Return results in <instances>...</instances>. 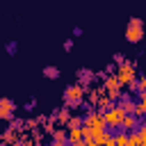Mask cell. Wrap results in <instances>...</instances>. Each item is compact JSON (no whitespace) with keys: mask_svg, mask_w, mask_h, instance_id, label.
I'll return each mask as SVG.
<instances>
[{"mask_svg":"<svg viewBox=\"0 0 146 146\" xmlns=\"http://www.w3.org/2000/svg\"><path fill=\"white\" fill-rule=\"evenodd\" d=\"M125 114H128V112L123 110V105H121V103H114L112 110H107V112L103 114V121H105V125H110V128H119Z\"/></svg>","mask_w":146,"mask_h":146,"instance_id":"obj_1","label":"cell"},{"mask_svg":"<svg viewBox=\"0 0 146 146\" xmlns=\"http://www.w3.org/2000/svg\"><path fill=\"white\" fill-rule=\"evenodd\" d=\"M0 146H5V144H0Z\"/></svg>","mask_w":146,"mask_h":146,"instance_id":"obj_18","label":"cell"},{"mask_svg":"<svg viewBox=\"0 0 146 146\" xmlns=\"http://www.w3.org/2000/svg\"><path fill=\"white\" fill-rule=\"evenodd\" d=\"M137 87H139V94H146V73L137 80Z\"/></svg>","mask_w":146,"mask_h":146,"instance_id":"obj_15","label":"cell"},{"mask_svg":"<svg viewBox=\"0 0 146 146\" xmlns=\"http://www.w3.org/2000/svg\"><path fill=\"white\" fill-rule=\"evenodd\" d=\"M52 146H68L64 130H55V132H52Z\"/></svg>","mask_w":146,"mask_h":146,"instance_id":"obj_9","label":"cell"},{"mask_svg":"<svg viewBox=\"0 0 146 146\" xmlns=\"http://www.w3.org/2000/svg\"><path fill=\"white\" fill-rule=\"evenodd\" d=\"M125 39H128V43H139L144 39V23H141V18H130V23L125 27Z\"/></svg>","mask_w":146,"mask_h":146,"instance_id":"obj_2","label":"cell"},{"mask_svg":"<svg viewBox=\"0 0 146 146\" xmlns=\"http://www.w3.org/2000/svg\"><path fill=\"white\" fill-rule=\"evenodd\" d=\"M82 96H84V87H82V84H71V87H66V91H64V100H66L68 107L80 105V103H82Z\"/></svg>","mask_w":146,"mask_h":146,"instance_id":"obj_3","label":"cell"},{"mask_svg":"<svg viewBox=\"0 0 146 146\" xmlns=\"http://www.w3.org/2000/svg\"><path fill=\"white\" fill-rule=\"evenodd\" d=\"M130 114H132V116H135V119L139 121V119H144V114H146V107H144L141 103H135V110H132Z\"/></svg>","mask_w":146,"mask_h":146,"instance_id":"obj_13","label":"cell"},{"mask_svg":"<svg viewBox=\"0 0 146 146\" xmlns=\"http://www.w3.org/2000/svg\"><path fill=\"white\" fill-rule=\"evenodd\" d=\"M68 119H71L68 110H62V112H59V121H66V123H68Z\"/></svg>","mask_w":146,"mask_h":146,"instance_id":"obj_16","label":"cell"},{"mask_svg":"<svg viewBox=\"0 0 146 146\" xmlns=\"http://www.w3.org/2000/svg\"><path fill=\"white\" fill-rule=\"evenodd\" d=\"M116 80H119V84L121 82H135V66L132 64H128V62H123V64H119V71H116Z\"/></svg>","mask_w":146,"mask_h":146,"instance_id":"obj_4","label":"cell"},{"mask_svg":"<svg viewBox=\"0 0 146 146\" xmlns=\"http://www.w3.org/2000/svg\"><path fill=\"white\" fill-rule=\"evenodd\" d=\"M43 75L50 78V80H57V78H59V68H57V66H46V68H43Z\"/></svg>","mask_w":146,"mask_h":146,"instance_id":"obj_12","label":"cell"},{"mask_svg":"<svg viewBox=\"0 0 146 146\" xmlns=\"http://www.w3.org/2000/svg\"><path fill=\"white\" fill-rule=\"evenodd\" d=\"M141 105L146 107V94H141Z\"/></svg>","mask_w":146,"mask_h":146,"instance_id":"obj_17","label":"cell"},{"mask_svg":"<svg viewBox=\"0 0 146 146\" xmlns=\"http://www.w3.org/2000/svg\"><path fill=\"white\" fill-rule=\"evenodd\" d=\"M14 110H16L14 100L0 98V119H11V116H14Z\"/></svg>","mask_w":146,"mask_h":146,"instance_id":"obj_6","label":"cell"},{"mask_svg":"<svg viewBox=\"0 0 146 146\" xmlns=\"http://www.w3.org/2000/svg\"><path fill=\"white\" fill-rule=\"evenodd\" d=\"M137 125H139V121H137V119H135V116H132V114H125V116H123V121H121V125H119V128H121V130H123V132H132V130H135V128H137Z\"/></svg>","mask_w":146,"mask_h":146,"instance_id":"obj_7","label":"cell"},{"mask_svg":"<svg viewBox=\"0 0 146 146\" xmlns=\"http://www.w3.org/2000/svg\"><path fill=\"white\" fill-rule=\"evenodd\" d=\"M112 139H114V146H128V132H123V130L112 135Z\"/></svg>","mask_w":146,"mask_h":146,"instance_id":"obj_11","label":"cell"},{"mask_svg":"<svg viewBox=\"0 0 146 146\" xmlns=\"http://www.w3.org/2000/svg\"><path fill=\"white\" fill-rule=\"evenodd\" d=\"M105 89H107V98L110 100H119V80H116V75H107L105 78Z\"/></svg>","mask_w":146,"mask_h":146,"instance_id":"obj_5","label":"cell"},{"mask_svg":"<svg viewBox=\"0 0 146 146\" xmlns=\"http://www.w3.org/2000/svg\"><path fill=\"white\" fill-rule=\"evenodd\" d=\"M66 125H68V130H73V128H82V119H80V116H71Z\"/></svg>","mask_w":146,"mask_h":146,"instance_id":"obj_14","label":"cell"},{"mask_svg":"<svg viewBox=\"0 0 146 146\" xmlns=\"http://www.w3.org/2000/svg\"><path fill=\"white\" fill-rule=\"evenodd\" d=\"M112 105H114V100H110V98L105 96V98H100V100H96V112H100V114H105L107 110H112Z\"/></svg>","mask_w":146,"mask_h":146,"instance_id":"obj_8","label":"cell"},{"mask_svg":"<svg viewBox=\"0 0 146 146\" xmlns=\"http://www.w3.org/2000/svg\"><path fill=\"white\" fill-rule=\"evenodd\" d=\"M75 141H82V132H80V128H73V130H68V135H66V144H68V146L75 144Z\"/></svg>","mask_w":146,"mask_h":146,"instance_id":"obj_10","label":"cell"}]
</instances>
